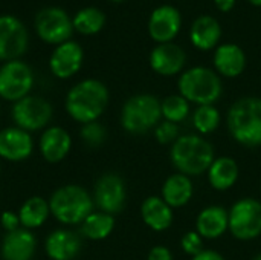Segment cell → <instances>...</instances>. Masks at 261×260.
<instances>
[{
	"label": "cell",
	"mask_w": 261,
	"mask_h": 260,
	"mask_svg": "<svg viewBox=\"0 0 261 260\" xmlns=\"http://www.w3.org/2000/svg\"><path fill=\"white\" fill-rule=\"evenodd\" d=\"M109 104L107 87L93 78L80 81L75 84L66 98L67 113L81 124H89L96 121L106 110Z\"/></svg>",
	"instance_id": "6da1fadb"
},
{
	"label": "cell",
	"mask_w": 261,
	"mask_h": 260,
	"mask_svg": "<svg viewBox=\"0 0 261 260\" xmlns=\"http://www.w3.org/2000/svg\"><path fill=\"white\" fill-rule=\"evenodd\" d=\"M170 158L179 173L197 176L208 172L214 158V147L199 135L179 136L171 147Z\"/></svg>",
	"instance_id": "7a4b0ae2"
},
{
	"label": "cell",
	"mask_w": 261,
	"mask_h": 260,
	"mask_svg": "<svg viewBox=\"0 0 261 260\" xmlns=\"http://www.w3.org/2000/svg\"><path fill=\"white\" fill-rule=\"evenodd\" d=\"M228 129L242 146H261V98L245 97L237 100L228 112Z\"/></svg>",
	"instance_id": "3957f363"
},
{
	"label": "cell",
	"mask_w": 261,
	"mask_h": 260,
	"mask_svg": "<svg viewBox=\"0 0 261 260\" xmlns=\"http://www.w3.org/2000/svg\"><path fill=\"white\" fill-rule=\"evenodd\" d=\"M179 93L197 106H214L222 97L223 84L219 74L205 66H194L185 70L179 81Z\"/></svg>",
	"instance_id": "277c9868"
},
{
	"label": "cell",
	"mask_w": 261,
	"mask_h": 260,
	"mask_svg": "<svg viewBox=\"0 0 261 260\" xmlns=\"http://www.w3.org/2000/svg\"><path fill=\"white\" fill-rule=\"evenodd\" d=\"M49 208L61 224L76 225L83 224L84 219L93 213V201L83 187L64 185L50 196Z\"/></svg>",
	"instance_id": "5b68a950"
},
{
	"label": "cell",
	"mask_w": 261,
	"mask_h": 260,
	"mask_svg": "<svg viewBox=\"0 0 261 260\" xmlns=\"http://www.w3.org/2000/svg\"><path fill=\"white\" fill-rule=\"evenodd\" d=\"M161 101L150 93L128 98L121 112V124L132 135H144L161 123Z\"/></svg>",
	"instance_id": "8992f818"
},
{
	"label": "cell",
	"mask_w": 261,
	"mask_h": 260,
	"mask_svg": "<svg viewBox=\"0 0 261 260\" xmlns=\"http://www.w3.org/2000/svg\"><path fill=\"white\" fill-rule=\"evenodd\" d=\"M228 230L239 241H252L261 234V202L254 198L237 201L228 211Z\"/></svg>",
	"instance_id": "52a82bcc"
},
{
	"label": "cell",
	"mask_w": 261,
	"mask_h": 260,
	"mask_svg": "<svg viewBox=\"0 0 261 260\" xmlns=\"http://www.w3.org/2000/svg\"><path fill=\"white\" fill-rule=\"evenodd\" d=\"M37 35L47 44L69 41L73 34V23L69 14L58 6H47L37 12L34 20Z\"/></svg>",
	"instance_id": "ba28073f"
},
{
	"label": "cell",
	"mask_w": 261,
	"mask_h": 260,
	"mask_svg": "<svg viewBox=\"0 0 261 260\" xmlns=\"http://www.w3.org/2000/svg\"><path fill=\"white\" fill-rule=\"evenodd\" d=\"M34 86V72L21 60L6 61L0 67V98L20 101L28 97Z\"/></svg>",
	"instance_id": "9c48e42d"
},
{
	"label": "cell",
	"mask_w": 261,
	"mask_h": 260,
	"mask_svg": "<svg viewBox=\"0 0 261 260\" xmlns=\"http://www.w3.org/2000/svg\"><path fill=\"white\" fill-rule=\"evenodd\" d=\"M29 34L26 26L14 15H0V61L18 60L28 49Z\"/></svg>",
	"instance_id": "30bf717a"
},
{
	"label": "cell",
	"mask_w": 261,
	"mask_h": 260,
	"mask_svg": "<svg viewBox=\"0 0 261 260\" xmlns=\"http://www.w3.org/2000/svg\"><path fill=\"white\" fill-rule=\"evenodd\" d=\"M12 118L15 124L26 132L40 130L50 121L52 106L41 97L28 95L14 104Z\"/></svg>",
	"instance_id": "8fae6325"
},
{
	"label": "cell",
	"mask_w": 261,
	"mask_h": 260,
	"mask_svg": "<svg viewBox=\"0 0 261 260\" xmlns=\"http://www.w3.org/2000/svg\"><path fill=\"white\" fill-rule=\"evenodd\" d=\"M127 199V192L121 176L107 173L101 176L95 185V202L98 208L107 215H116L122 211Z\"/></svg>",
	"instance_id": "7c38bea8"
},
{
	"label": "cell",
	"mask_w": 261,
	"mask_h": 260,
	"mask_svg": "<svg viewBox=\"0 0 261 260\" xmlns=\"http://www.w3.org/2000/svg\"><path fill=\"white\" fill-rule=\"evenodd\" d=\"M182 28V17L173 5L158 6L148 18V34L158 43H171Z\"/></svg>",
	"instance_id": "4fadbf2b"
},
{
	"label": "cell",
	"mask_w": 261,
	"mask_h": 260,
	"mask_svg": "<svg viewBox=\"0 0 261 260\" xmlns=\"http://www.w3.org/2000/svg\"><path fill=\"white\" fill-rule=\"evenodd\" d=\"M83 60H84L83 48L76 41L69 40L58 44L54 49L49 60V67L57 78L66 80L75 75L81 69Z\"/></svg>",
	"instance_id": "5bb4252c"
},
{
	"label": "cell",
	"mask_w": 261,
	"mask_h": 260,
	"mask_svg": "<svg viewBox=\"0 0 261 260\" xmlns=\"http://www.w3.org/2000/svg\"><path fill=\"white\" fill-rule=\"evenodd\" d=\"M187 54L176 43H162L153 48L150 52V66L151 69L164 77H173L185 67Z\"/></svg>",
	"instance_id": "9a60e30c"
},
{
	"label": "cell",
	"mask_w": 261,
	"mask_h": 260,
	"mask_svg": "<svg viewBox=\"0 0 261 260\" xmlns=\"http://www.w3.org/2000/svg\"><path fill=\"white\" fill-rule=\"evenodd\" d=\"M34 143L31 135L20 127H6L0 130V158L6 161H24L31 156Z\"/></svg>",
	"instance_id": "2e32d148"
},
{
	"label": "cell",
	"mask_w": 261,
	"mask_h": 260,
	"mask_svg": "<svg viewBox=\"0 0 261 260\" xmlns=\"http://www.w3.org/2000/svg\"><path fill=\"white\" fill-rule=\"evenodd\" d=\"M214 67L216 72L226 78L239 77L246 67V55L245 51L234 43L219 44L214 51Z\"/></svg>",
	"instance_id": "e0dca14e"
},
{
	"label": "cell",
	"mask_w": 261,
	"mask_h": 260,
	"mask_svg": "<svg viewBox=\"0 0 261 260\" xmlns=\"http://www.w3.org/2000/svg\"><path fill=\"white\" fill-rule=\"evenodd\" d=\"M37 241L29 230L18 228L8 233L2 242L3 260H31L35 254Z\"/></svg>",
	"instance_id": "ac0fdd59"
},
{
	"label": "cell",
	"mask_w": 261,
	"mask_h": 260,
	"mask_svg": "<svg viewBox=\"0 0 261 260\" xmlns=\"http://www.w3.org/2000/svg\"><path fill=\"white\" fill-rule=\"evenodd\" d=\"M222 37V26L213 15L197 17L190 29V40L194 48L200 51H211L217 48Z\"/></svg>",
	"instance_id": "d6986e66"
},
{
	"label": "cell",
	"mask_w": 261,
	"mask_h": 260,
	"mask_svg": "<svg viewBox=\"0 0 261 260\" xmlns=\"http://www.w3.org/2000/svg\"><path fill=\"white\" fill-rule=\"evenodd\" d=\"M81 247V239L69 230H57L46 239V253L52 260H73Z\"/></svg>",
	"instance_id": "ffe728a7"
},
{
	"label": "cell",
	"mask_w": 261,
	"mask_h": 260,
	"mask_svg": "<svg viewBox=\"0 0 261 260\" xmlns=\"http://www.w3.org/2000/svg\"><path fill=\"white\" fill-rule=\"evenodd\" d=\"M72 147L70 135L61 127H49L40 138V152L47 162L63 161Z\"/></svg>",
	"instance_id": "44dd1931"
},
{
	"label": "cell",
	"mask_w": 261,
	"mask_h": 260,
	"mask_svg": "<svg viewBox=\"0 0 261 260\" xmlns=\"http://www.w3.org/2000/svg\"><path fill=\"white\" fill-rule=\"evenodd\" d=\"M229 225L228 211L220 205H211L200 211L196 222V231L203 239L220 238Z\"/></svg>",
	"instance_id": "7402d4cb"
},
{
	"label": "cell",
	"mask_w": 261,
	"mask_h": 260,
	"mask_svg": "<svg viewBox=\"0 0 261 260\" xmlns=\"http://www.w3.org/2000/svg\"><path fill=\"white\" fill-rule=\"evenodd\" d=\"M141 216L145 225L154 231H164L173 224V208L158 196H150L142 202Z\"/></svg>",
	"instance_id": "603a6c76"
},
{
	"label": "cell",
	"mask_w": 261,
	"mask_h": 260,
	"mask_svg": "<svg viewBox=\"0 0 261 260\" xmlns=\"http://www.w3.org/2000/svg\"><path fill=\"white\" fill-rule=\"evenodd\" d=\"M193 192L194 188L190 176L182 173H174L170 178H167V181L164 182L162 199L171 208H179L190 202V199L193 198Z\"/></svg>",
	"instance_id": "cb8c5ba5"
},
{
	"label": "cell",
	"mask_w": 261,
	"mask_h": 260,
	"mask_svg": "<svg viewBox=\"0 0 261 260\" xmlns=\"http://www.w3.org/2000/svg\"><path fill=\"white\" fill-rule=\"evenodd\" d=\"M208 181L213 188L225 192L229 190L239 179V166L229 156H220L213 161L208 169Z\"/></svg>",
	"instance_id": "d4e9b609"
},
{
	"label": "cell",
	"mask_w": 261,
	"mask_h": 260,
	"mask_svg": "<svg viewBox=\"0 0 261 260\" xmlns=\"http://www.w3.org/2000/svg\"><path fill=\"white\" fill-rule=\"evenodd\" d=\"M49 213H50L49 204L43 198L40 196L29 198L18 211L20 224L24 228H38L46 222Z\"/></svg>",
	"instance_id": "484cf974"
},
{
	"label": "cell",
	"mask_w": 261,
	"mask_h": 260,
	"mask_svg": "<svg viewBox=\"0 0 261 260\" xmlns=\"http://www.w3.org/2000/svg\"><path fill=\"white\" fill-rule=\"evenodd\" d=\"M73 29L83 35H95L98 34L104 25H106V15L101 9L95 8V6H87L80 9L73 18Z\"/></svg>",
	"instance_id": "4316f807"
},
{
	"label": "cell",
	"mask_w": 261,
	"mask_h": 260,
	"mask_svg": "<svg viewBox=\"0 0 261 260\" xmlns=\"http://www.w3.org/2000/svg\"><path fill=\"white\" fill-rule=\"evenodd\" d=\"M113 228H115V219L112 215H107L104 211H96V213L93 211L84 219L81 231L87 239L102 241L110 236Z\"/></svg>",
	"instance_id": "83f0119b"
},
{
	"label": "cell",
	"mask_w": 261,
	"mask_h": 260,
	"mask_svg": "<svg viewBox=\"0 0 261 260\" xmlns=\"http://www.w3.org/2000/svg\"><path fill=\"white\" fill-rule=\"evenodd\" d=\"M161 110L165 121L170 123H182L187 120L190 113V103L179 93V95H170L164 101H161Z\"/></svg>",
	"instance_id": "f1b7e54d"
},
{
	"label": "cell",
	"mask_w": 261,
	"mask_h": 260,
	"mask_svg": "<svg viewBox=\"0 0 261 260\" xmlns=\"http://www.w3.org/2000/svg\"><path fill=\"white\" fill-rule=\"evenodd\" d=\"M220 112L214 106H199L193 115V124L197 132L202 135H208L214 132L220 124Z\"/></svg>",
	"instance_id": "f546056e"
},
{
	"label": "cell",
	"mask_w": 261,
	"mask_h": 260,
	"mask_svg": "<svg viewBox=\"0 0 261 260\" xmlns=\"http://www.w3.org/2000/svg\"><path fill=\"white\" fill-rule=\"evenodd\" d=\"M81 138L89 147H99L106 141V129L96 121L83 124Z\"/></svg>",
	"instance_id": "4dcf8cb0"
},
{
	"label": "cell",
	"mask_w": 261,
	"mask_h": 260,
	"mask_svg": "<svg viewBox=\"0 0 261 260\" xmlns=\"http://www.w3.org/2000/svg\"><path fill=\"white\" fill-rule=\"evenodd\" d=\"M156 139L161 144H170L174 143L179 138V126L176 123H170V121H161L156 126L154 130Z\"/></svg>",
	"instance_id": "1f68e13d"
},
{
	"label": "cell",
	"mask_w": 261,
	"mask_h": 260,
	"mask_svg": "<svg viewBox=\"0 0 261 260\" xmlns=\"http://www.w3.org/2000/svg\"><path fill=\"white\" fill-rule=\"evenodd\" d=\"M182 250L190 254V256H197L199 253L203 251V238L197 233V231H188L184 234L182 241H180Z\"/></svg>",
	"instance_id": "d6a6232c"
},
{
	"label": "cell",
	"mask_w": 261,
	"mask_h": 260,
	"mask_svg": "<svg viewBox=\"0 0 261 260\" xmlns=\"http://www.w3.org/2000/svg\"><path fill=\"white\" fill-rule=\"evenodd\" d=\"M0 222H2V225H3V228H5L8 233H11V231L18 230L20 218H18L17 215L11 213V211H5V213L2 215V218H0Z\"/></svg>",
	"instance_id": "836d02e7"
},
{
	"label": "cell",
	"mask_w": 261,
	"mask_h": 260,
	"mask_svg": "<svg viewBox=\"0 0 261 260\" xmlns=\"http://www.w3.org/2000/svg\"><path fill=\"white\" fill-rule=\"evenodd\" d=\"M148 260H173V254L167 247L158 245L148 253Z\"/></svg>",
	"instance_id": "e575fe53"
},
{
	"label": "cell",
	"mask_w": 261,
	"mask_h": 260,
	"mask_svg": "<svg viewBox=\"0 0 261 260\" xmlns=\"http://www.w3.org/2000/svg\"><path fill=\"white\" fill-rule=\"evenodd\" d=\"M193 260H225V257L213 250H203L202 253H199L197 256H194Z\"/></svg>",
	"instance_id": "d590c367"
},
{
	"label": "cell",
	"mask_w": 261,
	"mask_h": 260,
	"mask_svg": "<svg viewBox=\"0 0 261 260\" xmlns=\"http://www.w3.org/2000/svg\"><path fill=\"white\" fill-rule=\"evenodd\" d=\"M216 6L222 12H229L236 6V0H214Z\"/></svg>",
	"instance_id": "8d00e7d4"
},
{
	"label": "cell",
	"mask_w": 261,
	"mask_h": 260,
	"mask_svg": "<svg viewBox=\"0 0 261 260\" xmlns=\"http://www.w3.org/2000/svg\"><path fill=\"white\" fill-rule=\"evenodd\" d=\"M249 3H251V5H254V6H258V8H261V0H249Z\"/></svg>",
	"instance_id": "74e56055"
},
{
	"label": "cell",
	"mask_w": 261,
	"mask_h": 260,
	"mask_svg": "<svg viewBox=\"0 0 261 260\" xmlns=\"http://www.w3.org/2000/svg\"><path fill=\"white\" fill-rule=\"evenodd\" d=\"M252 260H261V253L260 254H257V256H255V257H254Z\"/></svg>",
	"instance_id": "f35d334b"
},
{
	"label": "cell",
	"mask_w": 261,
	"mask_h": 260,
	"mask_svg": "<svg viewBox=\"0 0 261 260\" xmlns=\"http://www.w3.org/2000/svg\"><path fill=\"white\" fill-rule=\"evenodd\" d=\"M110 2H115V3H119V2H124V0H110Z\"/></svg>",
	"instance_id": "ab89813d"
},
{
	"label": "cell",
	"mask_w": 261,
	"mask_h": 260,
	"mask_svg": "<svg viewBox=\"0 0 261 260\" xmlns=\"http://www.w3.org/2000/svg\"><path fill=\"white\" fill-rule=\"evenodd\" d=\"M260 190H261V185H260Z\"/></svg>",
	"instance_id": "60d3db41"
}]
</instances>
